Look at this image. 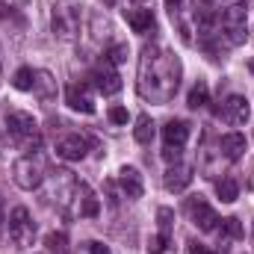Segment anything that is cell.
Segmentation results:
<instances>
[{
    "mask_svg": "<svg viewBox=\"0 0 254 254\" xmlns=\"http://www.w3.org/2000/svg\"><path fill=\"white\" fill-rule=\"evenodd\" d=\"M92 80H95V86H98L101 95H116V92H122V77L116 74V68L107 63V60H104L101 68L92 71Z\"/></svg>",
    "mask_w": 254,
    "mask_h": 254,
    "instance_id": "8fae6325",
    "label": "cell"
},
{
    "mask_svg": "<svg viewBox=\"0 0 254 254\" xmlns=\"http://www.w3.org/2000/svg\"><path fill=\"white\" fill-rule=\"evenodd\" d=\"M9 237L18 249H27L36 243V222L30 219L27 207H15L12 216H9Z\"/></svg>",
    "mask_w": 254,
    "mask_h": 254,
    "instance_id": "277c9868",
    "label": "cell"
},
{
    "mask_svg": "<svg viewBox=\"0 0 254 254\" xmlns=\"http://www.w3.org/2000/svg\"><path fill=\"white\" fill-rule=\"evenodd\" d=\"M181 3H184V0H166V6H169L172 12H175V9H181Z\"/></svg>",
    "mask_w": 254,
    "mask_h": 254,
    "instance_id": "836d02e7",
    "label": "cell"
},
{
    "mask_svg": "<svg viewBox=\"0 0 254 254\" xmlns=\"http://www.w3.org/2000/svg\"><path fill=\"white\" fill-rule=\"evenodd\" d=\"M125 18H127V24H130L133 33H148L154 27L151 9H125Z\"/></svg>",
    "mask_w": 254,
    "mask_h": 254,
    "instance_id": "e0dca14e",
    "label": "cell"
},
{
    "mask_svg": "<svg viewBox=\"0 0 254 254\" xmlns=\"http://www.w3.org/2000/svg\"><path fill=\"white\" fill-rule=\"evenodd\" d=\"M219 148H222L225 160H240L246 154V136L243 133H225L219 139Z\"/></svg>",
    "mask_w": 254,
    "mask_h": 254,
    "instance_id": "2e32d148",
    "label": "cell"
},
{
    "mask_svg": "<svg viewBox=\"0 0 254 254\" xmlns=\"http://www.w3.org/2000/svg\"><path fill=\"white\" fill-rule=\"evenodd\" d=\"M54 33L60 39H74V33H77V9L74 6H54Z\"/></svg>",
    "mask_w": 254,
    "mask_h": 254,
    "instance_id": "30bf717a",
    "label": "cell"
},
{
    "mask_svg": "<svg viewBox=\"0 0 254 254\" xmlns=\"http://www.w3.org/2000/svg\"><path fill=\"white\" fill-rule=\"evenodd\" d=\"M110 36H113L110 18L101 15V12H92V39H95V42H104V39H110Z\"/></svg>",
    "mask_w": 254,
    "mask_h": 254,
    "instance_id": "ffe728a7",
    "label": "cell"
},
{
    "mask_svg": "<svg viewBox=\"0 0 254 254\" xmlns=\"http://www.w3.org/2000/svg\"><path fill=\"white\" fill-rule=\"evenodd\" d=\"M89 151V139H83L80 133H71V136H63L57 142V157H63L65 163H77L83 160Z\"/></svg>",
    "mask_w": 254,
    "mask_h": 254,
    "instance_id": "ba28073f",
    "label": "cell"
},
{
    "mask_svg": "<svg viewBox=\"0 0 254 254\" xmlns=\"http://www.w3.org/2000/svg\"><path fill=\"white\" fill-rule=\"evenodd\" d=\"M163 139H166L169 148H184L187 139H190V125L184 119H172L169 125L163 127Z\"/></svg>",
    "mask_w": 254,
    "mask_h": 254,
    "instance_id": "5bb4252c",
    "label": "cell"
},
{
    "mask_svg": "<svg viewBox=\"0 0 254 254\" xmlns=\"http://www.w3.org/2000/svg\"><path fill=\"white\" fill-rule=\"evenodd\" d=\"M187 210H190V219H192V225H195L198 231H216V228H219V216H216V210H213L207 201H201V195L190 198Z\"/></svg>",
    "mask_w": 254,
    "mask_h": 254,
    "instance_id": "8992f818",
    "label": "cell"
},
{
    "mask_svg": "<svg viewBox=\"0 0 254 254\" xmlns=\"http://www.w3.org/2000/svg\"><path fill=\"white\" fill-rule=\"evenodd\" d=\"M89 254H113L104 243H89Z\"/></svg>",
    "mask_w": 254,
    "mask_h": 254,
    "instance_id": "1f68e13d",
    "label": "cell"
},
{
    "mask_svg": "<svg viewBox=\"0 0 254 254\" xmlns=\"http://www.w3.org/2000/svg\"><path fill=\"white\" fill-rule=\"evenodd\" d=\"M219 21H222V30H225V36H228L231 45H243V42L249 39V27H246L249 12H246V6H231V9H225Z\"/></svg>",
    "mask_w": 254,
    "mask_h": 254,
    "instance_id": "5b68a950",
    "label": "cell"
},
{
    "mask_svg": "<svg viewBox=\"0 0 254 254\" xmlns=\"http://www.w3.org/2000/svg\"><path fill=\"white\" fill-rule=\"evenodd\" d=\"M163 157H166L169 163H178V160H181V148H169V145H166V148H163Z\"/></svg>",
    "mask_w": 254,
    "mask_h": 254,
    "instance_id": "4dcf8cb0",
    "label": "cell"
},
{
    "mask_svg": "<svg viewBox=\"0 0 254 254\" xmlns=\"http://www.w3.org/2000/svg\"><path fill=\"white\" fill-rule=\"evenodd\" d=\"M77 195H80V216L83 219H95L101 213V204H98L95 192L89 190L86 184H77Z\"/></svg>",
    "mask_w": 254,
    "mask_h": 254,
    "instance_id": "ac0fdd59",
    "label": "cell"
},
{
    "mask_svg": "<svg viewBox=\"0 0 254 254\" xmlns=\"http://www.w3.org/2000/svg\"><path fill=\"white\" fill-rule=\"evenodd\" d=\"M192 169L187 163H175V166H169L166 169V175H163V187L169 192H184L187 187L192 184Z\"/></svg>",
    "mask_w": 254,
    "mask_h": 254,
    "instance_id": "7c38bea8",
    "label": "cell"
},
{
    "mask_svg": "<svg viewBox=\"0 0 254 254\" xmlns=\"http://www.w3.org/2000/svg\"><path fill=\"white\" fill-rule=\"evenodd\" d=\"M127 119H130V116H127L125 107H113V110H110V122H113V125H127Z\"/></svg>",
    "mask_w": 254,
    "mask_h": 254,
    "instance_id": "f546056e",
    "label": "cell"
},
{
    "mask_svg": "<svg viewBox=\"0 0 254 254\" xmlns=\"http://www.w3.org/2000/svg\"><path fill=\"white\" fill-rule=\"evenodd\" d=\"M195 3H198V0H195ZM201 3H207V0H201Z\"/></svg>",
    "mask_w": 254,
    "mask_h": 254,
    "instance_id": "74e56055",
    "label": "cell"
},
{
    "mask_svg": "<svg viewBox=\"0 0 254 254\" xmlns=\"http://www.w3.org/2000/svg\"><path fill=\"white\" fill-rule=\"evenodd\" d=\"M249 68H252V74H254V60H252V65H249Z\"/></svg>",
    "mask_w": 254,
    "mask_h": 254,
    "instance_id": "8d00e7d4",
    "label": "cell"
},
{
    "mask_svg": "<svg viewBox=\"0 0 254 254\" xmlns=\"http://www.w3.org/2000/svg\"><path fill=\"white\" fill-rule=\"evenodd\" d=\"M3 222H6V216H3V204H0V231H3Z\"/></svg>",
    "mask_w": 254,
    "mask_h": 254,
    "instance_id": "e575fe53",
    "label": "cell"
},
{
    "mask_svg": "<svg viewBox=\"0 0 254 254\" xmlns=\"http://www.w3.org/2000/svg\"><path fill=\"white\" fill-rule=\"evenodd\" d=\"M33 80H36V71H33V68H18L15 77H12V86H15L18 92H30V89H33Z\"/></svg>",
    "mask_w": 254,
    "mask_h": 254,
    "instance_id": "d4e9b609",
    "label": "cell"
},
{
    "mask_svg": "<svg viewBox=\"0 0 254 254\" xmlns=\"http://www.w3.org/2000/svg\"><path fill=\"white\" fill-rule=\"evenodd\" d=\"M119 187L125 192L127 198H142V175L133 169V166H125L122 172H119Z\"/></svg>",
    "mask_w": 254,
    "mask_h": 254,
    "instance_id": "9a60e30c",
    "label": "cell"
},
{
    "mask_svg": "<svg viewBox=\"0 0 254 254\" xmlns=\"http://www.w3.org/2000/svg\"><path fill=\"white\" fill-rule=\"evenodd\" d=\"M157 222H160V234H169L172 231V222H175V213L169 207H160L157 210Z\"/></svg>",
    "mask_w": 254,
    "mask_h": 254,
    "instance_id": "f1b7e54d",
    "label": "cell"
},
{
    "mask_svg": "<svg viewBox=\"0 0 254 254\" xmlns=\"http://www.w3.org/2000/svg\"><path fill=\"white\" fill-rule=\"evenodd\" d=\"M190 254H213V252H210L207 246H198V243H195V246H190Z\"/></svg>",
    "mask_w": 254,
    "mask_h": 254,
    "instance_id": "d6a6232c",
    "label": "cell"
},
{
    "mask_svg": "<svg viewBox=\"0 0 254 254\" xmlns=\"http://www.w3.org/2000/svg\"><path fill=\"white\" fill-rule=\"evenodd\" d=\"M65 104H68L74 113H83V116H92V113H95V101H92L89 89H86V86H77V83L65 89Z\"/></svg>",
    "mask_w": 254,
    "mask_h": 254,
    "instance_id": "4fadbf2b",
    "label": "cell"
},
{
    "mask_svg": "<svg viewBox=\"0 0 254 254\" xmlns=\"http://www.w3.org/2000/svg\"><path fill=\"white\" fill-rule=\"evenodd\" d=\"M216 192H219V198H222L225 204H234V201H237V195H240V187H237V181H234V178H222V181L216 184Z\"/></svg>",
    "mask_w": 254,
    "mask_h": 254,
    "instance_id": "cb8c5ba5",
    "label": "cell"
},
{
    "mask_svg": "<svg viewBox=\"0 0 254 254\" xmlns=\"http://www.w3.org/2000/svg\"><path fill=\"white\" fill-rule=\"evenodd\" d=\"M169 249V234H157L148 240V254H166Z\"/></svg>",
    "mask_w": 254,
    "mask_h": 254,
    "instance_id": "83f0119b",
    "label": "cell"
},
{
    "mask_svg": "<svg viewBox=\"0 0 254 254\" xmlns=\"http://www.w3.org/2000/svg\"><path fill=\"white\" fill-rule=\"evenodd\" d=\"M12 178H15V184L21 190H27V192L39 190L42 181H45V163L39 157H33V154H24V157H18L12 163Z\"/></svg>",
    "mask_w": 254,
    "mask_h": 254,
    "instance_id": "3957f363",
    "label": "cell"
},
{
    "mask_svg": "<svg viewBox=\"0 0 254 254\" xmlns=\"http://www.w3.org/2000/svg\"><path fill=\"white\" fill-rule=\"evenodd\" d=\"M207 101H210V86H207L204 80H198V83L190 89V98H187V104H190L192 110H201V107H207Z\"/></svg>",
    "mask_w": 254,
    "mask_h": 254,
    "instance_id": "44dd1931",
    "label": "cell"
},
{
    "mask_svg": "<svg viewBox=\"0 0 254 254\" xmlns=\"http://www.w3.org/2000/svg\"><path fill=\"white\" fill-rule=\"evenodd\" d=\"M127 57H130V48H127V45H113V48L107 51V63H110V65L127 63Z\"/></svg>",
    "mask_w": 254,
    "mask_h": 254,
    "instance_id": "4316f807",
    "label": "cell"
},
{
    "mask_svg": "<svg viewBox=\"0 0 254 254\" xmlns=\"http://www.w3.org/2000/svg\"><path fill=\"white\" fill-rule=\"evenodd\" d=\"M181 60L172 51L148 45L139 57V77L136 92L151 104H169L181 86Z\"/></svg>",
    "mask_w": 254,
    "mask_h": 254,
    "instance_id": "6da1fadb",
    "label": "cell"
},
{
    "mask_svg": "<svg viewBox=\"0 0 254 254\" xmlns=\"http://www.w3.org/2000/svg\"><path fill=\"white\" fill-rule=\"evenodd\" d=\"M219 116H222L228 125H246V122H249V116H252L249 98H243V95H228V98L222 101Z\"/></svg>",
    "mask_w": 254,
    "mask_h": 254,
    "instance_id": "52a82bcc",
    "label": "cell"
},
{
    "mask_svg": "<svg viewBox=\"0 0 254 254\" xmlns=\"http://www.w3.org/2000/svg\"><path fill=\"white\" fill-rule=\"evenodd\" d=\"M133 136H136L139 145H148V142L154 139V122H151V116H139V119H136Z\"/></svg>",
    "mask_w": 254,
    "mask_h": 254,
    "instance_id": "7402d4cb",
    "label": "cell"
},
{
    "mask_svg": "<svg viewBox=\"0 0 254 254\" xmlns=\"http://www.w3.org/2000/svg\"><path fill=\"white\" fill-rule=\"evenodd\" d=\"M219 234H222V240H243V222L237 219V216H231V219H222V228H219Z\"/></svg>",
    "mask_w": 254,
    "mask_h": 254,
    "instance_id": "603a6c76",
    "label": "cell"
},
{
    "mask_svg": "<svg viewBox=\"0 0 254 254\" xmlns=\"http://www.w3.org/2000/svg\"><path fill=\"white\" fill-rule=\"evenodd\" d=\"M6 127H9L12 142H15L21 151H39V145H42V133H39V125H36V119H33L30 113H21V110L9 113Z\"/></svg>",
    "mask_w": 254,
    "mask_h": 254,
    "instance_id": "7a4b0ae2",
    "label": "cell"
},
{
    "mask_svg": "<svg viewBox=\"0 0 254 254\" xmlns=\"http://www.w3.org/2000/svg\"><path fill=\"white\" fill-rule=\"evenodd\" d=\"M71 195H77V181H74V175L65 172V169H57V172L51 175V198L60 201V204H68Z\"/></svg>",
    "mask_w": 254,
    "mask_h": 254,
    "instance_id": "9c48e42d",
    "label": "cell"
},
{
    "mask_svg": "<svg viewBox=\"0 0 254 254\" xmlns=\"http://www.w3.org/2000/svg\"><path fill=\"white\" fill-rule=\"evenodd\" d=\"M104 3H107V6H113V3H116V0H104Z\"/></svg>",
    "mask_w": 254,
    "mask_h": 254,
    "instance_id": "d590c367",
    "label": "cell"
},
{
    "mask_svg": "<svg viewBox=\"0 0 254 254\" xmlns=\"http://www.w3.org/2000/svg\"><path fill=\"white\" fill-rule=\"evenodd\" d=\"M45 246H48V252L68 254V237H65L63 231H54V234H48V237H45Z\"/></svg>",
    "mask_w": 254,
    "mask_h": 254,
    "instance_id": "484cf974",
    "label": "cell"
},
{
    "mask_svg": "<svg viewBox=\"0 0 254 254\" xmlns=\"http://www.w3.org/2000/svg\"><path fill=\"white\" fill-rule=\"evenodd\" d=\"M33 92H36L42 101H51V98H57V80H54V74H51V71H36Z\"/></svg>",
    "mask_w": 254,
    "mask_h": 254,
    "instance_id": "d6986e66",
    "label": "cell"
}]
</instances>
